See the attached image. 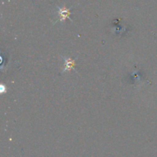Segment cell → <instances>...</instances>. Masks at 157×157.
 <instances>
[{"instance_id": "1", "label": "cell", "mask_w": 157, "mask_h": 157, "mask_svg": "<svg viewBox=\"0 0 157 157\" xmlns=\"http://www.w3.org/2000/svg\"><path fill=\"white\" fill-rule=\"evenodd\" d=\"M58 17H59V19L57 21H64V20L67 19V18H69V19H70V9H67L66 7H58Z\"/></svg>"}, {"instance_id": "2", "label": "cell", "mask_w": 157, "mask_h": 157, "mask_svg": "<svg viewBox=\"0 0 157 157\" xmlns=\"http://www.w3.org/2000/svg\"><path fill=\"white\" fill-rule=\"evenodd\" d=\"M62 58L64 59V68L63 70V72L75 70V67L76 65V61L75 60L69 58H65V57H62Z\"/></svg>"}]
</instances>
